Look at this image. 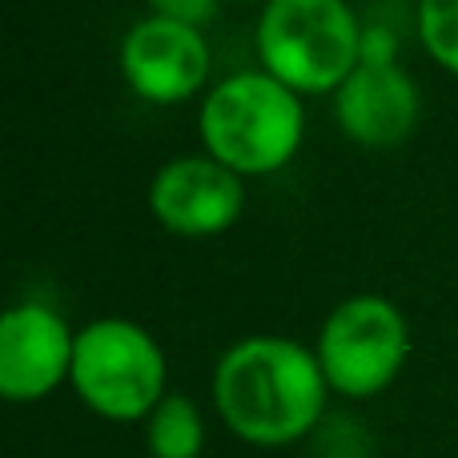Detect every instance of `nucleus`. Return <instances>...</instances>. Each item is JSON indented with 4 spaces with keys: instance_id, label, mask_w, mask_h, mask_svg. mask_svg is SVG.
<instances>
[{
    "instance_id": "5",
    "label": "nucleus",
    "mask_w": 458,
    "mask_h": 458,
    "mask_svg": "<svg viewBox=\"0 0 458 458\" xmlns=\"http://www.w3.org/2000/svg\"><path fill=\"white\" fill-rule=\"evenodd\" d=\"M314 354L334 394L374 398L403 374L411 358V326L390 298L354 293L326 314Z\"/></svg>"
},
{
    "instance_id": "10",
    "label": "nucleus",
    "mask_w": 458,
    "mask_h": 458,
    "mask_svg": "<svg viewBox=\"0 0 458 458\" xmlns=\"http://www.w3.org/2000/svg\"><path fill=\"white\" fill-rule=\"evenodd\" d=\"M145 446H149V458H201L206 419L198 403L185 394L161 398L157 411L145 419Z\"/></svg>"
},
{
    "instance_id": "4",
    "label": "nucleus",
    "mask_w": 458,
    "mask_h": 458,
    "mask_svg": "<svg viewBox=\"0 0 458 458\" xmlns=\"http://www.w3.org/2000/svg\"><path fill=\"white\" fill-rule=\"evenodd\" d=\"M169 366L145 326L129 318H97L77 330L69 386L109 422H145L165 398Z\"/></svg>"
},
{
    "instance_id": "14",
    "label": "nucleus",
    "mask_w": 458,
    "mask_h": 458,
    "mask_svg": "<svg viewBox=\"0 0 458 458\" xmlns=\"http://www.w3.org/2000/svg\"><path fill=\"white\" fill-rule=\"evenodd\" d=\"M398 4H422V0H398Z\"/></svg>"
},
{
    "instance_id": "11",
    "label": "nucleus",
    "mask_w": 458,
    "mask_h": 458,
    "mask_svg": "<svg viewBox=\"0 0 458 458\" xmlns=\"http://www.w3.org/2000/svg\"><path fill=\"white\" fill-rule=\"evenodd\" d=\"M419 40L438 69L458 77V0H422Z\"/></svg>"
},
{
    "instance_id": "12",
    "label": "nucleus",
    "mask_w": 458,
    "mask_h": 458,
    "mask_svg": "<svg viewBox=\"0 0 458 458\" xmlns=\"http://www.w3.org/2000/svg\"><path fill=\"white\" fill-rule=\"evenodd\" d=\"M149 4V16H161V21H177V24H190V29H201L217 16L222 0H145Z\"/></svg>"
},
{
    "instance_id": "9",
    "label": "nucleus",
    "mask_w": 458,
    "mask_h": 458,
    "mask_svg": "<svg viewBox=\"0 0 458 458\" xmlns=\"http://www.w3.org/2000/svg\"><path fill=\"white\" fill-rule=\"evenodd\" d=\"M422 97L403 64H358L334 93V121L342 137L362 149H394L414 133Z\"/></svg>"
},
{
    "instance_id": "3",
    "label": "nucleus",
    "mask_w": 458,
    "mask_h": 458,
    "mask_svg": "<svg viewBox=\"0 0 458 458\" xmlns=\"http://www.w3.org/2000/svg\"><path fill=\"white\" fill-rule=\"evenodd\" d=\"M258 56L298 97L338 93L362 64V24L346 0H266Z\"/></svg>"
},
{
    "instance_id": "2",
    "label": "nucleus",
    "mask_w": 458,
    "mask_h": 458,
    "mask_svg": "<svg viewBox=\"0 0 458 458\" xmlns=\"http://www.w3.org/2000/svg\"><path fill=\"white\" fill-rule=\"evenodd\" d=\"M198 133L201 149L237 177H269L298 157L306 109L301 97L266 69H245L201 97Z\"/></svg>"
},
{
    "instance_id": "7",
    "label": "nucleus",
    "mask_w": 458,
    "mask_h": 458,
    "mask_svg": "<svg viewBox=\"0 0 458 458\" xmlns=\"http://www.w3.org/2000/svg\"><path fill=\"white\" fill-rule=\"evenodd\" d=\"M245 209V185L233 169L209 153H185L153 174L149 214L177 237H217L237 225Z\"/></svg>"
},
{
    "instance_id": "13",
    "label": "nucleus",
    "mask_w": 458,
    "mask_h": 458,
    "mask_svg": "<svg viewBox=\"0 0 458 458\" xmlns=\"http://www.w3.org/2000/svg\"><path fill=\"white\" fill-rule=\"evenodd\" d=\"M398 61V37L386 24H362V64H394Z\"/></svg>"
},
{
    "instance_id": "15",
    "label": "nucleus",
    "mask_w": 458,
    "mask_h": 458,
    "mask_svg": "<svg viewBox=\"0 0 458 458\" xmlns=\"http://www.w3.org/2000/svg\"><path fill=\"white\" fill-rule=\"evenodd\" d=\"M261 4H266V0H261Z\"/></svg>"
},
{
    "instance_id": "8",
    "label": "nucleus",
    "mask_w": 458,
    "mask_h": 458,
    "mask_svg": "<svg viewBox=\"0 0 458 458\" xmlns=\"http://www.w3.org/2000/svg\"><path fill=\"white\" fill-rule=\"evenodd\" d=\"M77 334L45 301H21L0 318V394L40 403L72 374Z\"/></svg>"
},
{
    "instance_id": "6",
    "label": "nucleus",
    "mask_w": 458,
    "mask_h": 458,
    "mask_svg": "<svg viewBox=\"0 0 458 458\" xmlns=\"http://www.w3.org/2000/svg\"><path fill=\"white\" fill-rule=\"evenodd\" d=\"M209 64L206 32L161 16H141L121 40V77L149 105L193 101L209 81Z\"/></svg>"
},
{
    "instance_id": "1",
    "label": "nucleus",
    "mask_w": 458,
    "mask_h": 458,
    "mask_svg": "<svg viewBox=\"0 0 458 458\" xmlns=\"http://www.w3.org/2000/svg\"><path fill=\"white\" fill-rule=\"evenodd\" d=\"M330 382L310 346L282 334H253L217 358L214 406L250 446H290L310 438L326 419Z\"/></svg>"
}]
</instances>
